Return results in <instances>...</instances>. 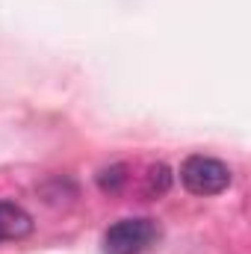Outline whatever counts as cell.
I'll use <instances>...</instances> for the list:
<instances>
[{
    "instance_id": "1",
    "label": "cell",
    "mask_w": 251,
    "mask_h": 254,
    "mask_svg": "<svg viewBox=\"0 0 251 254\" xmlns=\"http://www.w3.org/2000/svg\"><path fill=\"white\" fill-rule=\"evenodd\" d=\"M234 172L228 163L207 157V154H189L181 163V184L187 187V192L201 195V198H213L231 187Z\"/></svg>"
},
{
    "instance_id": "2",
    "label": "cell",
    "mask_w": 251,
    "mask_h": 254,
    "mask_svg": "<svg viewBox=\"0 0 251 254\" xmlns=\"http://www.w3.org/2000/svg\"><path fill=\"white\" fill-rule=\"evenodd\" d=\"M160 237L154 219H122L107 228L104 234V254H145Z\"/></svg>"
},
{
    "instance_id": "3",
    "label": "cell",
    "mask_w": 251,
    "mask_h": 254,
    "mask_svg": "<svg viewBox=\"0 0 251 254\" xmlns=\"http://www.w3.org/2000/svg\"><path fill=\"white\" fill-rule=\"evenodd\" d=\"M36 222L33 216L15 204V201H0V243H18L33 234Z\"/></svg>"
},
{
    "instance_id": "4",
    "label": "cell",
    "mask_w": 251,
    "mask_h": 254,
    "mask_svg": "<svg viewBox=\"0 0 251 254\" xmlns=\"http://www.w3.org/2000/svg\"><path fill=\"white\" fill-rule=\"evenodd\" d=\"M169 187H172V172H169V166H163V163L151 166L148 175H145V195H148V198H160V195L169 192Z\"/></svg>"
},
{
    "instance_id": "5",
    "label": "cell",
    "mask_w": 251,
    "mask_h": 254,
    "mask_svg": "<svg viewBox=\"0 0 251 254\" xmlns=\"http://www.w3.org/2000/svg\"><path fill=\"white\" fill-rule=\"evenodd\" d=\"M125 184H127V166H122V163H116V166H110V169H104V172L98 175V187H101V192L116 195V192H122Z\"/></svg>"
}]
</instances>
